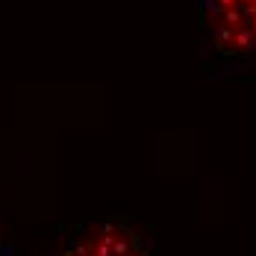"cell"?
Instances as JSON below:
<instances>
[{
	"label": "cell",
	"instance_id": "obj_3",
	"mask_svg": "<svg viewBox=\"0 0 256 256\" xmlns=\"http://www.w3.org/2000/svg\"><path fill=\"white\" fill-rule=\"evenodd\" d=\"M0 256H12V244H9V238H6L3 224H0Z\"/></svg>",
	"mask_w": 256,
	"mask_h": 256
},
{
	"label": "cell",
	"instance_id": "obj_2",
	"mask_svg": "<svg viewBox=\"0 0 256 256\" xmlns=\"http://www.w3.org/2000/svg\"><path fill=\"white\" fill-rule=\"evenodd\" d=\"M53 256H150V250L132 227L106 221L74 236Z\"/></svg>",
	"mask_w": 256,
	"mask_h": 256
},
{
	"label": "cell",
	"instance_id": "obj_1",
	"mask_svg": "<svg viewBox=\"0 0 256 256\" xmlns=\"http://www.w3.org/2000/svg\"><path fill=\"white\" fill-rule=\"evenodd\" d=\"M209 26L224 53L256 56V0H209Z\"/></svg>",
	"mask_w": 256,
	"mask_h": 256
}]
</instances>
